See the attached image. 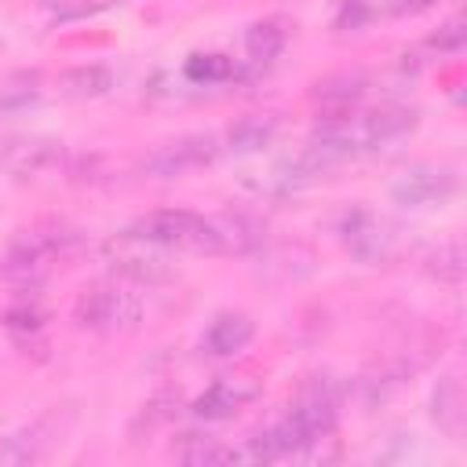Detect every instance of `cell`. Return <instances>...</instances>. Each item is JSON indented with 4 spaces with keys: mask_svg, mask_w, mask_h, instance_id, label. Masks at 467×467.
<instances>
[{
    "mask_svg": "<svg viewBox=\"0 0 467 467\" xmlns=\"http://www.w3.org/2000/svg\"><path fill=\"white\" fill-rule=\"evenodd\" d=\"M77 230L62 219H40L26 230H18L4 252V263H0V277L15 288V292H33L40 288L55 263L66 259L73 248H77Z\"/></svg>",
    "mask_w": 467,
    "mask_h": 467,
    "instance_id": "6da1fadb",
    "label": "cell"
},
{
    "mask_svg": "<svg viewBox=\"0 0 467 467\" xmlns=\"http://www.w3.org/2000/svg\"><path fill=\"white\" fill-rule=\"evenodd\" d=\"M131 234L168 248V252H197V255H219L223 252V234L219 223L208 215H197L190 208H157L139 215L131 226Z\"/></svg>",
    "mask_w": 467,
    "mask_h": 467,
    "instance_id": "7a4b0ae2",
    "label": "cell"
},
{
    "mask_svg": "<svg viewBox=\"0 0 467 467\" xmlns=\"http://www.w3.org/2000/svg\"><path fill=\"white\" fill-rule=\"evenodd\" d=\"M73 321H77V328L102 332V336L131 332L142 321V299L131 288H124L120 281H99L77 296Z\"/></svg>",
    "mask_w": 467,
    "mask_h": 467,
    "instance_id": "3957f363",
    "label": "cell"
},
{
    "mask_svg": "<svg viewBox=\"0 0 467 467\" xmlns=\"http://www.w3.org/2000/svg\"><path fill=\"white\" fill-rule=\"evenodd\" d=\"M102 263L124 277V281H135V285H161L175 274V263H171V252L124 230V234H113L106 244H102Z\"/></svg>",
    "mask_w": 467,
    "mask_h": 467,
    "instance_id": "277c9868",
    "label": "cell"
},
{
    "mask_svg": "<svg viewBox=\"0 0 467 467\" xmlns=\"http://www.w3.org/2000/svg\"><path fill=\"white\" fill-rule=\"evenodd\" d=\"M219 153V139L208 131H190L179 139H168L161 146H153L142 157V171L153 179H179L186 171H197L204 164H212Z\"/></svg>",
    "mask_w": 467,
    "mask_h": 467,
    "instance_id": "5b68a950",
    "label": "cell"
},
{
    "mask_svg": "<svg viewBox=\"0 0 467 467\" xmlns=\"http://www.w3.org/2000/svg\"><path fill=\"white\" fill-rule=\"evenodd\" d=\"M460 190V175L449 164H412L390 182V201L401 208H441Z\"/></svg>",
    "mask_w": 467,
    "mask_h": 467,
    "instance_id": "8992f818",
    "label": "cell"
},
{
    "mask_svg": "<svg viewBox=\"0 0 467 467\" xmlns=\"http://www.w3.org/2000/svg\"><path fill=\"white\" fill-rule=\"evenodd\" d=\"M339 401H343V387L332 376H310L299 390V398L292 401V420L303 427V434L314 441H325L339 420Z\"/></svg>",
    "mask_w": 467,
    "mask_h": 467,
    "instance_id": "52a82bcc",
    "label": "cell"
},
{
    "mask_svg": "<svg viewBox=\"0 0 467 467\" xmlns=\"http://www.w3.org/2000/svg\"><path fill=\"white\" fill-rule=\"evenodd\" d=\"M339 237L347 244V252L361 263H379L390 252V234L387 223L379 215H372L368 208H350L339 219Z\"/></svg>",
    "mask_w": 467,
    "mask_h": 467,
    "instance_id": "ba28073f",
    "label": "cell"
},
{
    "mask_svg": "<svg viewBox=\"0 0 467 467\" xmlns=\"http://www.w3.org/2000/svg\"><path fill=\"white\" fill-rule=\"evenodd\" d=\"M255 394H259V379H252V376H219L193 401V416H201V420H230L248 401H255Z\"/></svg>",
    "mask_w": 467,
    "mask_h": 467,
    "instance_id": "9c48e42d",
    "label": "cell"
},
{
    "mask_svg": "<svg viewBox=\"0 0 467 467\" xmlns=\"http://www.w3.org/2000/svg\"><path fill=\"white\" fill-rule=\"evenodd\" d=\"M365 99V80L358 73H336L314 84L310 102L317 109L321 120H350V113L358 109V102Z\"/></svg>",
    "mask_w": 467,
    "mask_h": 467,
    "instance_id": "30bf717a",
    "label": "cell"
},
{
    "mask_svg": "<svg viewBox=\"0 0 467 467\" xmlns=\"http://www.w3.org/2000/svg\"><path fill=\"white\" fill-rule=\"evenodd\" d=\"M62 157V142L58 139H47V135H26V139H11L0 153L4 168L18 179H33V175H44L47 168H55Z\"/></svg>",
    "mask_w": 467,
    "mask_h": 467,
    "instance_id": "8fae6325",
    "label": "cell"
},
{
    "mask_svg": "<svg viewBox=\"0 0 467 467\" xmlns=\"http://www.w3.org/2000/svg\"><path fill=\"white\" fill-rule=\"evenodd\" d=\"M252 336H255V321L244 310H223V314H215L208 321L201 347L212 358H234L252 343Z\"/></svg>",
    "mask_w": 467,
    "mask_h": 467,
    "instance_id": "7c38bea8",
    "label": "cell"
},
{
    "mask_svg": "<svg viewBox=\"0 0 467 467\" xmlns=\"http://www.w3.org/2000/svg\"><path fill=\"white\" fill-rule=\"evenodd\" d=\"M416 109L409 106H383L376 113H368L361 124H358V146L361 150H376V146H387V142H398L405 139L412 128H416Z\"/></svg>",
    "mask_w": 467,
    "mask_h": 467,
    "instance_id": "4fadbf2b",
    "label": "cell"
},
{
    "mask_svg": "<svg viewBox=\"0 0 467 467\" xmlns=\"http://www.w3.org/2000/svg\"><path fill=\"white\" fill-rule=\"evenodd\" d=\"M288 44V26L285 18H263V22H252L248 33H244V51H248V62L252 66H270Z\"/></svg>",
    "mask_w": 467,
    "mask_h": 467,
    "instance_id": "5bb4252c",
    "label": "cell"
},
{
    "mask_svg": "<svg viewBox=\"0 0 467 467\" xmlns=\"http://www.w3.org/2000/svg\"><path fill=\"white\" fill-rule=\"evenodd\" d=\"M274 135H277V117H270V113H248V117H241V120L230 124L226 146L234 153H259V150H266L274 142Z\"/></svg>",
    "mask_w": 467,
    "mask_h": 467,
    "instance_id": "9a60e30c",
    "label": "cell"
},
{
    "mask_svg": "<svg viewBox=\"0 0 467 467\" xmlns=\"http://www.w3.org/2000/svg\"><path fill=\"white\" fill-rule=\"evenodd\" d=\"M58 84H62V95H69V99H99L113 88V73L106 66L91 62V66H77V69L62 73Z\"/></svg>",
    "mask_w": 467,
    "mask_h": 467,
    "instance_id": "2e32d148",
    "label": "cell"
},
{
    "mask_svg": "<svg viewBox=\"0 0 467 467\" xmlns=\"http://www.w3.org/2000/svg\"><path fill=\"white\" fill-rule=\"evenodd\" d=\"M47 449V438H40V427H26L18 434H4L0 438V467H26L33 460H40Z\"/></svg>",
    "mask_w": 467,
    "mask_h": 467,
    "instance_id": "e0dca14e",
    "label": "cell"
},
{
    "mask_svg": "<svg viewBox=\"0 0 467 467\" xmlns=\"http://www.w3.org/2000/svg\"><path fill=\"white\" fill-rule=\"evenodd\" d=\"M463 270H467V259H463V244L460 241H445L427 255V274L445 281V285H460Z\"/></svg>",
    "mask_w": 467,
    "mask_h": 467,
    "instance_id": "ac0fdd59",
    "label": "cell"
},
{
    "mask_svg": "<svg viewBox=\"0 0 467 467\" xmlns=\"http://www.w3.org/2000/svg\"><path fill=\"white\" fill-rule=\"evenodd\" d=\"M175 452H179L182 463H193V467H201V463H230V449L212 434H182Z\"/></svg>",
    "mask_w": 467,
    "mask_h": 467,
    "instance_id": "d6986e66",
    "label": "cell"
},
{
    "mask_svg": "<svg viewBox=\"0 0 467 467\" xmlns=\"http://www.w3.org/2000/svg\"><path fill=\"white\" fill-rule=\"evenodd\" d=\"M182 73L193 84H223V80L237 77V69H234V62L226 55H190Z\"/></svg>",
    "mask_w": 467,
    "mask_h": 467,
    "instance_id": "ffe728a7",
    "label": "cell"
},
{
    "mask_svg": "<svg viewBox=\"0 0 467 467\" xmlns=\"http://www.w3.org/2000/svg\"><path fill=\"white\" fill-rule=\"evenodd\" d=\"M36 4L55 22H80V18H91L106 7H113V0H36Z\"/></svg>",
    "mask_w": 467,
    "mask_h": 467,
    "instance_id": "44dd1931",
    "label": "cell"
},
{
    "mask_svg": "<svg viewBox=\"0 0 467 467\" xmlns=\"http://www.w3.org/2000/svg\"><path fill=\"white\" fill-rule=\"evenodd\" d=\"M44 321H47V314H44L36 303H18V306H11V310L4 314V325H7V332H11L18 343L40 336V332H44Z\"/></svg>",
    "mask_w": 467,
    "mask_h": 467,
    "instance_id": "7402d4cb",
    "label": "cell"
},
{
    "mask_svg": "<svg viewBox=\"0 0 467 467\" xmlns=\"http://www.w3.org/2000/svg\"><path fill=\"white\" fill-rule=\"evenodd\" d=\"M431 405H434V420L456 438V434H460V416H463V412H460V387H456V379H445V383L434 390V401H431Z\"/></svg>",
    "mask_w": 467,
    "mask_h": 467,
    "instance_id": "603a6c76",
    "label": "cell"
},
{
    "mask_svg": "<svg viewBox=\"0 0 467 467\" xmlns=\"http://www.w3.org/2000/svg\"><path fill=\"white\" fill-rule=\"evenodd\" d=\"M175 412H179V394H157V398H150V401L142 405L139 423H146V434H150V431H157V427L171 423V420H175Z\"/></svg>",
    "mask_w": 467,
    "mask_h": 467,
    "instance_id": "cb8c5ba5",
    "label": "cell"
},
{
    "mask_svg": "<svg viewBox=\"0 0 467 467\" xmlns=\"http://www.w3.org/2000/svg\"><path fill=\"white\" fill-rule=\"evenodd\" d=\"M368 15H372L368 0H339V11L332 18V26L336 29H361L368 22Z\"/></svg>",
    "mask_w": 467,
    "mask_h": 467,
    "instance_id": "d4e9b609",
    "label": "cell"
},
{
    "mask_svg": "<svg viewBox=\"0 0 467 467\" xmlns=\"http://www.w3.org/2000/svg\"><path fill=\"white\" fill-rule=\"evenodd\" d=\"M33 102H36V88L33 84H11V88L0 91V117H7L15 109H26Z\"/></svg>",
    "mask_w": 467,
    "mask_h": 467,
    "instance_id": "484cf974",
    "label": "cell"
},
{
    "mask_svg": "<svg viewBox=\"0 0 467 467\" xmlns=\"http://www.w3.org/2000/svg\"><path fill=\"white\" fill-rule=\"evenodd\" d=\"M467 40V29H463V18H449L434 36H431V47L438 51H460Z\"/></svg>",
    "mask_w": 467,
    "mask_h": 467,
    "instance_id": "4316f807",
    "label": "cell"
},
{
    "mask_svg": "<svg viewBox=\"0 0 467 467\" xmlns=\"http://www.w3.org/2000/svg\"><path fill=\"white\" fill-rule=\"evenodd\" d=\"M431 0H398L394 4V11H420V7H427Z\"/></svg>",
    "mask_w": 467,
    "mask_h": 467,
    "instance_id": "83f0119b",
    "label": "cell"
}]
</instances>
